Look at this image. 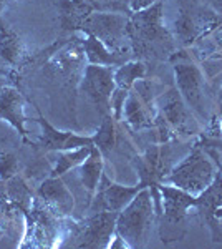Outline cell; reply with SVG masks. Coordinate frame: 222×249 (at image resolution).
<instances>
[{
  "label": "cell",
  "mask_w": 222,
  "mask_h": 249,
  "mask_svg": "<svg viewBox=\"0 0 222 249\" xmlns=\"http://www.w3.org/2000/svg\"><path fill=\"white\" fill-rule=\"evenodd\" d=\"M91 7L96 9H126V3L130 0H88Z\"/></svg>",
  "instance_id": "26"
},
{
  "label": "cell",
  "mask_w": 222,
  "mask_h": 249,
  "mask_svg": "<svg viewBox=\"0 0 222 249\" xmlns=\"http://www.w3.org/2000/svg\"><path fill=\"white\" fill-rule=\"evenodd\" d=\"M116 143H118V133H116L115 118L111 115H106L103 124L100 126L98 133L93 136V144L102 151L103 156H108L115 150Z\"/></svg>",
  "instance_id": "21"
},
{
  "label": "cell",
  "mask_w": 222,
  "mask_h": 249,
  "mask_svg": "<svg viewBox=\"0 0 222 249\" xmlns=\"http://www.w3.org/2000/svg\"><path fill=\"white\" fill-rule=\"evenodd\" d=\"M209 35L212 37V40L205 47V55L203 60H222V29L214 30Z\"/></svg>",
  "instance_id": "25"
},
{
  "label": "cell",
  "mask_w": 222,
  "mask_h": 249,
  "mask_svg": "<svg viewBox=\"0 0 222 249\" xmlns=\"http://www.w3.org/2000/svg\"><path fill=\"white\" fill-rule=\"evenodd\" d=\"M209 5H211L219 15H222V0H209Z\"/></svg>",
  "instance_id": "28"
},
{
  "label": "cell",
  "mask_w": 222,
  "mask_h": 249,
  "mask_svg": "<svg viewBox=\"0 0 222 249\" xmlns=\"http://www.w3.org/2000/svg\"><path fill=\"white\" fill-rule=\"evenodd\" d=\"M38 123L42 124L43 130L40 146L47 151H68L93 144V138L90 136H76L73 133H67V131H58L43 118H38Z\"/></svg>",
  "instance_id": "14"
},
{
  "label": "cell",
  "mask_w": 222,
  "mask_h": 249,
  "mask_svg": "<svg viewBox=\"0 0 222 249\" xmlns=\"http://www.w3.org/2000/svg\"><path fill=\"white\" fill-rule=\"evenodd\" d=\"M163 0L133 14L128 34L136 55L144 58H171L176 53L174 35L163 25Z\"/></svg>",
  "instance_id": "1"
},
{
  "label": "cell",
  "mask_w": 222,
  "mask_h": 249,
  "mask_svg": "<svg viewBox=\"0 0 222 249\" xmlns=\"http://www.w3.org/2000/svg\"><path fill=\"white\" fill-rule=\"evenodd\" d=\"M115 71L110 67L88 65L85 68L82 88L88 98L100 108L104 115L111 113V96L115 91Z\"/></svg>",
  "instance_id": "9"
},
{
  "label": "cell",
  "mask_w": 222,
  "mask_h": 249,
  "mask_svg": "<svg viewBox=\"0 0 222 249\" xmlns=\"http://www.w3.org/2000/svg\"><path fill=\"white\" fill-rule=\"evenodd\" d=\"M141 190H143V186L139 183L136 186H121L118 183H111L106 176L102 175L95 199H93L91 213L96 211L120 213Z\"/></svg>",
  "instance_id": "12"
},
{
  "label": "cell",
  "mask_w": 222,
  "mask_h": 249,
  "mask_svg": "<svg viewBox=\"0 0 222 249\" xmlns=\"http://www.w3.org/2000/svg\"><path fill=\"white\" fill-rule=\"evenodd\" d=\"M0 118L7 120L10 124L20 131V135L25 136V128H23V100L17 90L10 87H3L0 90Z\"/></svg>",
  "instance_id": "16"
},
{
  "label": "cell",
  "mask_w": 222,
  "mask_h": 249,
  "mask_svg": "<svg viewBox=\"0 0 222 249\" xmlns=\"http://www.w3.org/2000/svg\"><path fill=\"white\" fill-rule=\"evenodd\" d=\"M38 196L48 204L50 210H53V213H58V214H70L75 206L73 196L58 176H51L50 179H45L38 188Z\"/></svg>",
  "instance_id": "15"
},
{
  "label": "cell",
  "mask_w": 222,
  "mask_h": 249,
  "mask_svg": "<svg viewBox=\"0 0 222 249\" xmlns=\"http://www.w3.org/2000/svg\"><path fill=\"white\" fill-rule=\"evenodd\" d=\"M214 176H216L214 166L205 156L203 144L199 142L192 146L191 153L186 156L183 161L172 166L166 179L172 183V186L181 188V190L191 193L194 196H199L212 183Z\"/></svg>",
  "instance_id": "5"
},
{
  "label": "cell",
  "mask_w": 222,
  "mask_h": 249,
  "mask_svg": "<svg viewBox=\"0 0 222 249\" xmlns=\"http://www.w3.org/2000/svg\"><path fill=\"white\" fill-rule=\"evenodd\" d=\"M0 57L9 63H15L20 57V42L17 35L9 29H0Z\"/></svg>",
  "instance_id": "23"
},
{
  "label": "cell",
  "mask_w": 222,
  "mask_h": 249,
  "mask_svg": "<svg viewBox=\"0 0 222 249\" xmlns=\"http://www.w3.org/2000/svg\"><path fill=\"white\" fill-rule=\"evenodd\" d=\"M154 201L151 190L143 188L116 216V234L128 248L144 246L154 219Z\"/></svg>",
  "instance_id": "3"
},
{
  "label": "cell",
  "mask_w": 222,
  "mask_h": 249,
  "mask_svg": "<svg viewBox=\"0 0 222 249\" xmlns=\"http://www.w3.org/2000/svg\"><path fill=\"white\" fill-rule=\"evenodd\" d=\"M85 47V55L90 60L91 65H102V67H110V65H118L123 63V53H115L110 48L104 45L103 42H100L96 37L88 35L86 40L83 42Z\"/></svg>",
  "instance_id": "19"
},
{
  "label": "cell",
  "mask_w": 222,
  "mask_h": 249,
  "mask_svg": "<svg viewBox=\"0 0 222 249\" xmlns=\"http://www.w3.org/2000/svg\"><path fill=\"white\" fill-rule=\"evenodd\" d=\"M18 170V161L9 151L0 150V178L10 179Z\"/></svg>",
  "instance_id": "24"
},
{
  "label": "cell",
  "mask_w": 222,
  "mask_h": 249,
  "mask_svg": "<svg viewBox=\"0 0 222 249\" xmlns=\"http://www.w3.org/2000/svg\"><path fill=\"white\" fill-rule=\"evenodd\" d=\"M62 5V27L65 30L82 29L83 22L93 12V7L85 0H65Z\"/></svg>",
  "instance_id": "20"
},
{
  "label": "cell",
  "mask_w": 222,
  "mask_h": 249,
  "mask_svg": "<svg viewBox=\"0 0 222 249\" xmlns=\"http://www.w3.org/2000/svg\"><path fill=\"white\" fill-rule=\"evenodd\" d=\"M163 100L164 105L161 107V111L157 116H161L174 133L194 135L199 131L197 122L192 118L191 110H188L189 107L186 105V102L179 91H177V88H171L163 96Z\"/></svg>",
  "instance_id": "11"
},
{
  "label": "cell",
  "mask_w": 222,
  "mask_h": 249,
  "mask_svg": "<svg viewBox=\"0 0 222 249\" xmlns=\"http://www.w3.org/2000/svg\"><path fill=\"white\" fill-rule=\"evenodd\" d=\"M123 116L133 130H144V128H151L154 124L151 108L135 91H130L126 96V102H124L123 107Z\"/></svg>",
  "instance_id": "17"
},
{
  "label": "cell",
  "mask_w": 222,
  "mask_h": 249,
  "mask_svg": "<svg viewBox=\"0 0 222 249\" xmlns=\"http://www.w3.org/2000/svg\"><path fill=\"white\" fill-rule=\"evenodd\" d=\"M116 216L113 211L93 213L83 224L75 228V238L78 248H110L111 234L116 231Z\"/></svg>",
  "instance_id": "8"
},
{
  "label": "cell",
  "mask_w": 222,
  "mask_h": 249,
  "mask_svg": "<svg viewBox=\"0 0 222 249\" xmlns=\"http://www.w3.org/2000/svg\"><path fill=\"white\" fill-rule=\"evenodd\" d=\"M146 73V67L141 62H128L123 63L115 71V91L111 96V110L115 111V118H121L123 107L126 102V96L131 91L133 85L138 78H143Z\"/></svg>",
  "instance_id": "13"
},
{
  "label": "cell",
  "mask_w": 222,
  "mask_h": 249,
  "mask_svg": "<svg viewBox=\"0 0 222 249\" xmlns=\"http://www.w3.org/2000/svg\"><path fill=\"white\" fill-rule=\"evenodd\" d=\"M196 208L212 241L222 243V171H217L212 183L197 196Z\"/></svg>",
  "instance_id": "10"
},
{
  "label": "cell",
  "mask_w": 222,
  "mask_h": 249,
  "mask_svg": "<svg viewBox=\"0 0 222 249\" xmlns=\"http://www.w3.org/2000/svg\"><path fill=\"white\" fill-rule=\"evenodd\" d=\"M93 144H88V146H82L76 148V150H68V151H60L58 160H56V166L53 168V173L51 176H60L63 173H67L71 168L82 164L85 160L88 158V155L91 153Z\"/></svg>",
  "instance_id": "22"
},
{
  "label": "cell",
  "mask_w": 222,
  "mask_h": 249,
  "mask_svg": "<svg viewBox=\"0 0 222 249\" xmlns=\"http://www.w3.org/2000/svg\"><path fill=\"white\" fill-rule=\"evenodd\" d=\"M219 103H221V107H219V111H222V91H221V98H219Z\"/></svg>",
  "instance_id": "29"
},
{
  "label": "cell",
  "mask_w": 222,
  "mask_h": 249,
  "mask_svg": "<svg viewBox=\"0 0 222 249\" xmlns=\"http://www.w3.org/2000/svg\"><path fill=\"white\" fill-rule=\"evenodd\" d=\"M154 2H157V0H130V7H131V10L138 12V10L146 9L149 5H153Z\"/></svg>",
  "instance_id": "27"
},
{
  "label": "cell",
  "mask_w": 222,
  "mask_h": 249,
  "mask_svg": "<svg viewBox=\"0 0 222 249\" xmlns=\"http://www.w3.org/2000/svg\"><path fill=\"white\" fill-rule=\"evenodd\" d=\"M80 181H82L83 188L93 196L98 190V183L103 175V155L98 148L93 144L91 153L88 158L80 164Z\"/></svg>",
  "instance_id": "18"
},
{
  "label": "cell",
  "mask_w": 222,
  "mask_h": 249,
  "mask_svg": "<svg viewBox=\"0 0 222 249\" xmlns=\"http://www.w3.org/2000/svg\"><path fill=\"white\" fill-rule=\"evenodd\" d=\"M176 88L183 96L189 110H192L199 118H205L204 108V75L201 68L192 62L174 63Z\"/></svg>",
  "instance_id": "7"
},
{
  "label": "cell",
  "mask_w": 222,
  "mask_h": 249,
  "mask_svg": "<svg viewBox=\"0 0 222 249\" xmlns=\"http://www.w3.org/2000/svg\"><path fill=\"white\" fill-rule=\"evenodd\" d=\"M222 25V15L201 0H177L174 38L183 47H191Z\"/></svg>",
  "instance_id": "2"
},
{
  "label": "cell",
  "mask_w": 222,
  "mask_h": 249,
  "mask_svg": "<svg viewBox=\"0 0 222 249\" xmlns=\"http://www.w3.org/2000/svg\"><path fill=\"white\" fill-rule=\"evenodd\" d=\"M0 82H2V80H0Z\"/></svg>",
  "instance_id": "30"
},
{
  "label": "cell",
  "mask_w": 222,
  "mask_h": 249,
  "mask_svg": "<svg viewBox=\"0 0 222 249\" xmlns=\"http://www.w3.org/2000/svg\"><path fill=\"white\" fill-rule=\"evenodd\" d=\"M161 223L159 236L163 243L181 241L186 234V218L191 208H196L197 196L176 186H166L161 183Z\"/></svg>",
  "instance_id": "4"
},
{
  "label": "cell",
  "mask_w": 222,
  "mask_h": 249,
  "mask_svg": "<svg viewBox=\"0 0 222 249\" xmlns=\"http://www.w3.org/2000/svg\"><path fill=\"white\" fill-rule=\"evenodd\" d=\"M128 20L120 14H91L83 22L82 29L88 35H93L103 42L115 53H123L126 50L124 42L130 38L128 34Z\"/></svg>",
  "instance_id": "6"
}]
</instances>
